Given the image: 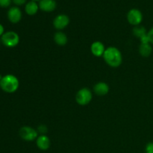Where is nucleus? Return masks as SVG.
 Wrapping results in <instances>:
<instances>
[{
    "instance_id": "1",
    "label": "nucleus",
    "mask_w": 153,
    "mask_h": 153,
    "mask_svg": "<svg viewBox=\"0 0 153 153\" xmlns=\"http://www.w3.org/2000/svg\"><path fill=\"white\" fill-rule=\"evenodd\" d=\"M103 58L108 65L114 68L120 67L123 62L121 52L117 48L114 46H109L105 49L103 55Z\"/></svg>"
},
{
    "instance_id": "2",
    "label": "nucleus",
    "mask_w": 153,
    "mask_h": 153,
    "mask_svg": "<svg viewBox=\"0 0 153 153\" xmlns=\"http://www.w3.org/2000/svg\"><path fill=\"white\" fill-rule=\"evenodd\" d=\"M19 86V79L12 74H7L2 76L0 81V88L8 94L16 92Z\"/></svg>"
},
{
    "instance_id": "3",
    "label": "nucleus",
    "mask_w": 153,
    "mask_h": 153,
    "mask_svg": "<svg viewBox=\"0 0 153 153\" xmlns=\"http://www.w3.org/2000/svg\"><path fill=\"white\" fill-rule=\"evenodd\" d=\"M1 41L6 47L13 48L19 44V37L15 31H9L3 34L1 37Z\"/></svg>"
},
{
    "instance_id": "4",
    "label": "nucleus",
    "mask_w": 153,
    "mask_h": 153,
    "mask_svg": "<svg viewBox=\"0 0 153 153\" xmlns=\"http://www.w3.org/2000/svg\"><path fill=\"white\" fill-rule=\"evenodd\" d=\"M93 94L91 90L87 88H82L77 92L76 96V101L80 105H87L91 102Z\"/></svg>"
},
{
    "instance_id": "5",
    "label": "nucleus",
    "mask_w": 153,
    "mask_h": 153,
    "mask_svg": "<svg viewBox=\"0 0 153 153\" xmlns=\"http://www.w3.org/2000/svg\"><path fill=\"white\" fill-rule=\"evenodd\" d=\"M143 13L139 9L132 8L127 13V20L128 23L134 26L140 25L143 21Z\"/></svg>"
},
{
    "instance_id": "6",
    "label": "nucleus",
    "mask_w": 153,
    "mask_h": 153,
    "mask_svg": "<svg viewBox=\"0 0 153 153\" xmlns=\"http://www.w3.org/2000/svg\"><path fill=\"white\" fill-rule=\"evenodd\" d=\"M19 134L21 138L25 141H33L38 137V133L34 128L26 126L19 129Z\"/></svg>"
},
{
    "instance_id": "7",
    "label": "nucleus",
    "mask_w": 153,
    "mask_h": 153,
    "mask_svg": "<svg viewBox=\"0 0 153 153\" xmlns=\"http://www.w3.org/2000/svg\"><path fill=\"white\" fill-rule=\"evenodd\" d=\"M7 19L11 23L16 24L18 23L22 19V13L21 11L20 8L17 6H13L10 7L9 10H7Z\"/></svg>"
},
{
    "instance_id": "8",
    "label": "nucleus",
    "mask_w": 153,
    "mask_h": 153,
    "mask_svg": "<svg viewBox=\"0 0 153 153\" xmlns=\"http://www.w3.org/2000/svg\"><path fill=\"white\" fill-rule=\"evenodd\" d=\"M70 24V18L67 15L61 13L55 17L53 20V25L57 30H63Z\"/></svg>"
},
{
    "instance_id": "9",
    "label": "nucleus",
    "mask_w": 153,
    "mask_h": 153,
    "mask_svg": "<svg viewBox=\"0 0 153 153\" xmlns=\"http://www.w3.org/2000/svg\"><path fill=\"white\" fill-rule=\"evenodd\" d=\"M39 8L44 12H52L55 10L57 7V2L55 0H40L38 1Z\"/></svg>"
},
{
    "instance_id": "10",
    "label": "nucleus",
    "mask_w": 153,
    "mask_h": 153,
    "mask_svg": "<svg viewBox=\"0 0 153 153\" xmlns=\"http://www.w3.org/2000/svg\"><path fill=\"white\" fill-rule=\"evenodd\" d=\"M36 144H37L38 149H40V150H48L51 145L50 139L45 134H41L40 136H38L37 138L36 139Z\"/></svg>"
},
{
    "instance_id": "11",
    "label": "nucleus",
    "mask_w": 153,
    "mask_h": 153,
    "mask_svg": "<svg viewBox=\"0 0 153 153\" xmlns=\"http://www.w3.org/2000/svg\"><path fill=\"white\" fill-rule=\"evenodd\" d=\"M105 49L104 44L100 41L94 42L91 46V53L96 57L103 56Z\"/></svg>"
},
{
    "instance_id": "12",
    "label": "nucleus",
    "mask_w": 153,
    "mask_h": 153,
    "mask_svg": "<svg viewBox=\"0 0 153 153\" xmlns=\"http://www.w3.org/2000/svg\"><path fill=\"white\" fill-rule=\"evenodd\" d=\"M94 91L97 96H105L109 92V86L107 83L103 82H98L94 87Z\"/></svg>"
},
{
    "instance_id": "13",
    "label": "nucleus",
    "mask_w": 153,
    "mask_h": 153,
    "mask_svg": "<svg viewBox=\"0 0 153 153\" xmlns=\"http://www.w3.org/2000/svg\"><path fill=\"white\" fill-rule=\"evenodd\" d=\"M38 3L34 1H29L25 4V11L29 16H34L38 12L39 10Z\"/></svg>"
},
{
    "instance_id": "14",
    "label": "nucleus",
    "mask_w": 153,
    "mask_h": 153,
    "mask_svg": "<svg viewBox=\"0 0 153 153\" xmlns=\"http://www.w3.org/2000/svg\"><path fill=\"white\" fill-rule=\"evenodd\" d=\"M152 52V44L150 43H140L139 46V53L144 58L150 56Z\"/></svg>"
},
{
    "instance_id": "15",
    "label": "nucleus",
    "mask_w": 153,
    "mask_h": 153,
    "mask_svg": "<svg viewBox=\"0 0 153 153\" xmlns=\"http://www.w3.org/2000/svg\"><path fill=\"white\" fill-rule=\"evenodd\" d=\"M54 40L58 46H64L68 42L67 35L61 31H58L54 35Z\"/></svg>"
},
{
    "instance_id": "16",
    "label": "nucleus",
    "mask_w": 153,
    "mask_h": 153,
    "mask_svg": "<svg viewBox=\"0 0 153 153\" xmlns=\"http://www.w3.org/2000/svg\"><path fill=\"white\" fill-rule=\"evenodd\" d=\"M147 32L148 31H146V28L140 25L134 26V28H133V34L139 39L143 37V36L146 35V34H147Z\"/></svg>"
},
{
    "instance_id": "17",
    "label": "nucleus",
    "mask_w": 153,
    "mask_h": 153,
    "mask_svg": "<svg viewBox=\"0 0 153 153\" xmlns=\"http://www.w3.org/2000/svg\"><path fill=\"white\" fill-rule=\"evenodd\" d=\"M12 0H0V7H7L10 5Z\"/></svg>"
},
{
    "instance_id": "18",
    "label": "nucleus",
    "mask_w": 153,
    "mask_h": 153,
    "mask_svg": "<svg viewBox=\"0 0 153 153\" xmlns=\"http://www.w3.org/2000/svg\"><path fill=\"white\" fill-rule=\"evenodd\" d=\"M12 2L16 6H21L27 3V0H12Z\"/></svg>"
},
{
    "instance_id": "19",
    "label": "nucleus",
    "mask_w": 153,
    "mask_h": 153,
    "mask_svg": "<svg viewBox=\"0 0 153 153\" xmlns=\"http://www.w3.org/2000/svg\"><path fill=\"white\" fill-rule=\"evenodd\" d=\"M147 36L148 38H149L150 44L153 45V27H152V28L149 29V31L147 32Z\"/></svg>"
},
{
    "instance_id": "20",
    "label": "nucleus",
    "mask_w": 153,
    "mask_h": 153,
    "mask_svg": "<svg viewBox=\"0 0 153 153\" xmlns=\"http://www.w3.org/2000/svg\"><path fill=\"white\" fill-rule=\"evenodd\" d=\"M146 152H153V142H149L146 144Z\"/></svg>"
},
{
    "instance_id": "21",
    "label": "nucleus",
    "mask_w": 153,
    "mask_h": 153,
    "mask_svg": "<svg viewBox=\"0 0 153 153\" xmlns=\"http://www.w3.org/2000/svg\"><path fill=\"white\" fill-rule=\"evenodd\" d=\"M38 131L41 133V134H45L47 131V127L45 125H40L38 127Z\"/></svg>"
},
{
    "instance_id": "22",
    "label": "nucleus",
    "mask_w": 153,
    "mask_h": 153,
    "mask_svg": "<svg viewBox=\"0 0 153 153\" xmlns=\"http://www.w3.org/2000/svg\"><path fill=\"white\" fill-rule=\"evenodd\" d=\"M4 26H3V25L0 23V37H1V36L3 35V34H4Z\"/></svg>"
},
{
    "instance_id": "23",
    "label": "nucleus",
    "mask_w": 153,
    "mask_h": 153,
    "mask_svg": "<svg viewBox=\"0 0 153 153\" xmlns=\"http://www.w3.org/2000/svg\"><path fill=\"white\" fill-rule=\"evenodd\" d=\"M31 1H36V2H37V1H40V0H31Z\"/></svg>"
},
{
    "instance_id": "24",
    "label": "nucleus",
    "mask_w": 153,
    "mask_h": 153,
    "mask_svg": "<svg viewBox=\"0 0 153 153\" xmlns=\"http://www.w3.org/2000/svg\"><path fill=\"white\" fill-rule=\"evenodd\" d=\"M146 153H153V152H146Z\"/></svg>"
}]
</instances>
